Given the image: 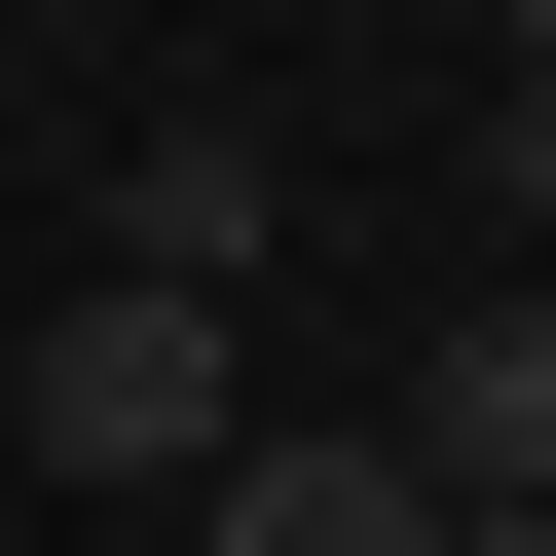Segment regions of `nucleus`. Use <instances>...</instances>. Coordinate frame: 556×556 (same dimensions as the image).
Masks as SVG:
<instances>
[{"mask_svg":"<svg viewBox=\"0 0 556 556\" xmlns=\"http://www.w3.org/2000/svg\"><path fill=\"white\" fill-rule=\"evenodd\" d=\"M260 445V334L186 298V260H112V298H38V334H0V482H112V519H186Z\"/></svg>","mask_w":556,"mask_h":556,"instance_id":"1","label":"nucleus"},{"mask_svg":"<svg viewBox=\"0 0 556 556\" xmlns=\"http://www.w3.org/2000/svg\"><path fill=\"white\" fill-rule=\"evenodd\" d=\"M186 556H445V482H408V408H334V445L260 408V445L186 482Z\"/></svg>","mask_w":556,"mask_h":556,"instance_id":"2","label":"nucleus"},{"mask_svg":"<svg viewBox=\"0 0 556 556\" xmlns=\"http://www.w3.org/2000/svg\"><path fill=\"white\" fill-rule=\"evenodd\" d=\"M408 482H445V519H519V482H556V260L408 334Z\"/></svg>","mask_w":556,"mask_h":556,"instance_id":"3","label":"nucleus"},{"mask_svg":"<svg viewBox=\"0 0 556 556\" xmlns=\"http://www.w3.org/2000/svg\"><path fill=\"white\" fill-rule=\"evenodd\" d=\"M260 223H298V149H260V112H149V186H112V260H186V298H260Z\"/></svg>","mask_w":556,"mask_h":556,"instance_id":"4","label":"nucleus"},{"mask_svg":"<svg viewBox=\"0 0 556 556\" xmlns=\"http://www.w3.org/2000/svg\"><path fill=\"white\" fill-rule=\"evenodd\" d=\"M482 223L556 260V38H482Z\"/></svg>","mask_w":556,"mask_h":556,"instance_id":"5","label":"nucleus"},{"mask_svg":"<svg viewBox=\"0 0 556 556\" xmlns=\"http://www.w3.org/2000/svg\"><path fill=\"white\" fill-rule=\"evenodd\" d=\"M445 556H556V482H519V519H445Z\"/></svg>","mask_w":556,"mask_h":556,"instance_id":"6","label":"nucleus"},{"mask_svg":"<svg viewBox=\"0 0 556 556\" xmlns=\"http://www.w3.org/2000/svg\"><path fill=\"white\" fill-rule=\"evenodd\" d=\"M482 38H556V0H482Z\"/></svg>","mask_w":556,"mask_h":556,"instance_id":"7","label":"nucleus"}]
</instances>
